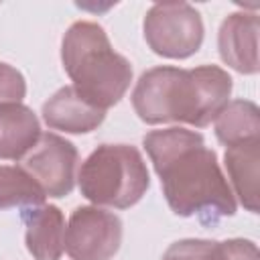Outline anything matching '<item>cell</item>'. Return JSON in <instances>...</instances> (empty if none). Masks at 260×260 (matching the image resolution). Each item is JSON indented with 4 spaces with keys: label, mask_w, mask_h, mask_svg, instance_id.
Returning a JSON list of instances; mask_svg holds the SVG:
<instances>
[{
    "label": "cell",
    "mask_w": 260,
    "mask_h": 260,
    "mask_svg": "<svg viewBox=\"0 0 260 260\" xmlns=\"http://www.w3.org/2000/svg\"><path fill=\"white\" fill-rule=\"evenodd\" d=\"M232 260H258V248L252 240L232 238Z\"/></svg>",
    "instance_id": "e0dca14e"
},
{
    "label": "cell",
    "mask_w": 260,
    "mask_h": 260,
    "mask_svg": "<svg viewBox=\"0 0 260 260\" xmlns=\"http://www.w3.org/2000/svg\"><path fill=\"white\" fill-rule=\"evenodd\" d=\"M24 244L35 260H59L65 250V217L57 205L24 207Z\"/></svg>",
    "instance_id": "9c48e42d"
},
{
    "label": "cell",
    "mask_w": 260,
    "mask_h": 260,
    "mask_svg": "<svg viewBox=\"0 0 260 260\" xmlns=\"http://www.w3.org/2000/svg\"><path fill=\"white\" fill-rule=\"evenodd\" d=\"M223 165L228 171V183L234 197L250 213L260 211L258 203V165H260V140L240 142L225 146Z\"/></svg>",
    "instance_id": "8fae6325"
},
{
    "label": "cell",
    "mask_w": 260,
    "mask_h": 260,
    "mask_svg": "<svg viewBox=\"0 0 260 260\" xmlns=\"http://www.w3.org/2000/svg\"><path fill=\"white\" fill-rule=\"evenodd\" d=\"M215 138L223 146L260 140V110L250 100H232L215 116Z\"/></svg>",
    "instance_id": "4fadbf2b"
},
{
    "label": "cell",
    "mask_w": 260,
    "mask_h": 260,
    "mask_svg": "<svg viewBox=\"0 0 260 260\" xmlns=\"http://www.w3.org/2000/svg\"><path fill=\"white\" fill-rule=\"evenodd\" d=\"M41 134L39 118L28 106L0 104V160H22Z\"/></svg>",
    "instance_id": "7c38bea8"
},
{
    "label": "cell",
    "mask_w": 260,
    "mask_h": 260,
    "mask_svg": "<svg viewBox=\"0 0 260 260\" xmlns=\"http://www.w3.org/2000/svg\"><path fill=\"white\" fill-rule=\"evenodd\" d=\"M77 148L71 140L57 132H43L30 152L20 160V167L39 183L47 197H65L75 187Z\"/></svg>",
    "instance_id": "52a82bcc"
},
{
    "label": "cell",
    "mask_w": 260,
    "mask_h": 260,
    "mask_svg": "<svg viewBox=\"0 0 260 260\" xmlns=\"http://www.w3.org/2000/svg\"><path fill=\"white\" fill-rule=\"evenodd\" d=\"M61 63L71 87L104 112L116 106L132 83L130 61L114 51L108 32L93 20H77L65 30Z\"/></svg>",
    "instance_id": "3957f363"
},
{
    "label": "cell",
    "mask_w": 260,
    "mask_h": 260,
    "mask_svg": "<svg viewBox=\"0 0 260 260\" xmlns=\"http://www.w3.org/2000/svg\"><path fill=\"white\" fill-rule=\"evenodd\" d=\"M43 120L51 130L65 134H87L93 132L106 118V112L87 104L71 85L57 89L43 104Z\"/></svg>",
    "instance_id": "30bf717a"
},
{
    "label": "cell",
    "mask_w": 260,
    "mask_h": 260,
    "mask_svg": "<svg viewBox=\"0 0 260 260\" xmlns=\"http://www.w3.org/2000/svg\"><path fill=\"white\" fill-rule=\"evenodd\" d=\"M81 195L98 207L128 209L150 187V175L140 150L132 144H100L77 173Z\"/></svg>",
    "instance_id": "277c9868"
},
{
    "label": "cell",
    "mask_w": 260,
    "mask_h": 260,
    "mask_svg": "<svg viewBox=\"0 0 260 260\" xmlns=\"http://www.w3.org/2000/svg\"><path fill=\"white\" fill-rule=\"evenodd\" d=\"M258 14L232 12L223 18L217 32L221 61L242 75H256L258 63Z\"/></svg>",
    "instance_id": "ba28073f"
},
{
    "label": "cell",
    "mask_w": 260,
    "mask_h": 260,
    "mask_svg": "<svg viewBox=\"0 0 260 260\" xmlns=\"http://www.w3.org/2000/svg\"><path fill=\"white\" fill-rule=\"evenodd\" d=\"M142 35L154 55L187 59L201 49L205 26L199 10L189 2H156L146 10Z\"/></svg>",
    "instance_id": "5b68a950"
},
{
    "label": "cell",
    "mask_w": 260,
    "mask_h": 260,
    "mask_svg": "<svg viewBox=\"0 0 260 260\" xmlns=\"http://www.w3.org/2000/svg\"><path fill=\"white\" fill-rule=\"evenodd\" d=\"M160 260H232V244L230 240H199L187 238L173 242Z\"/></svg>",
    "instance_id": "9a60e30c"
},
{
    "label": "cell",
    "mask_w": 260,
    "mask_h": 260,
    "mask_svg": "<svg viewBox=\"0 0 260 260\" xmlns=\"http://www.w3.org/2000/svg\"><path fill=\"white\" fill-rule=\"evenodd\" d=\"M26 95V81L24 75L0 61V104H12V102H22Z\"/></svg>",
    "instance_id": "2e32d148"
},
{
    "label": "cell",
    "mask_w": 260,
    "mask_h": 260,
    "mask_svg": "<svg viewBox=\"0 0 260 260\" xmlns=\"http://www.w3.org/2000/svg\"><path fill=\"white\" fill-rule=\"evenodd\" d=\"M142 146L175 215L197 217L211 228L236 213L238 203L217 154L205 146L199 132L183 126L152 130L142 138Z\"/></svg>",
    "instance_id": "6da1fadb"
},
{
    "label": "cell",
    "mask_w": 260,
    "mask_h": 260,
    "mask_svg": "<svg viewBox=\"0 0 260 260\" xmlns=\"http://www.w3.org/2000/svg\"><path fill=\"white\" fill-rule=\"evenodd\" d=\"M232 87L234 79L219 65H156L138 77L130 98L136 116L146 124L205 128L230 102Z\"/></svg>",
    "instance_id": "7a4b0ae2"
},
{
    "label": "cell",
    "mask_w": 260,
    "mask_h": 260,
    "mask_svg": "<svg viewBox=\"0 0 260 260\" xmlns=\"http://www.w3.org/2000/svg\"><path fill=\"white\" fill-rule=\"evenodd\" d=\"M122 219L98 205H79L65 228V252L71 260H112L122 244Z\"/></svg>",
    "instance_id": "8992f818"
},
{
    "label": "cell",
    "mask_w": 260,
    "mask_h": 260,
    "mask_svg": "<svg viewBox=\"0 0 260 260\" xmlns=\"http://www.w3.org/2000/svg\"><path fill=\"white\" fill-rule=\"evenodd\" d=\"M45 199V191L20 165H0V209L37 207Z\"/></svg>",
    "instance_id": "5bb4252c"
}]
</instances>
